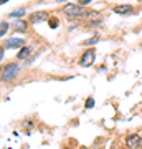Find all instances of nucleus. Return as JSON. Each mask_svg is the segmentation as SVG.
I'll return each instance as SVG.
<instances>
[{"instance_id": "12", "label": "nucleus", "mask_w": 142, "mask_h": 149, "mask_svg": "<svg viewBox=\"0 0 142 149\" xmlns=\"http://www.w3.org/2000/svg\"><path fill=\"white\" fill-rule=\"evenodd\" d=\"M94 106V100L93 98H88V101H86V108H93Z\"/></svg>"}, {"instance_id": "9", "label": "nucleus", "mask_w": 142, "mask_h": 149, "mask_svg": "<svg viewBox=\"0 0 142 149\" xmlns=\"http://www.w3.org/2000/svg\"><path fill=\"white\" fill-rule=\"evenodd\" d=\"M25 27H26L25 22H17V23H15V30H18V32H23Z\"/></svg>"}, {"instance_id": "5", "label": "nucleus", "mask_w": 142, "mask_h": 149, "mask_svg": "<svg viewBox=\"0 0 142 149\" xmlns=\"http://www.w3.org/2000/svg\"><path fill=\"white\" fill-rule=\"evenodd\" d=\"M114 12L119 15H126V13H132V7L131 5H116Z\"/></svg>"}, {"instance_id": "7", "label": "nucleus", "mask_w": 142, "mask_h": 149, "mask_svg": "<svg viewBox=\"0 0 142 149\" xmlns=\"http://www.w3.org/2000/svg\"><path fill=\"white\" fill-rule=\"evenodd\" d=\"M23 43V40H18V38H12L7 42V48H18Z\"/></svg>"}, {"instance_id": "13", "label": "nucleus", "mask_w": 142, "mask_h": 149, "mask_svg": "<svg viewBox=\"0 0 142 149\" xmlns=\"http://www.w3.org/2000/svg\"><path fill=\"white\" fill-rule=\"evenodd\" d=\"M96 40H98V37H93L91 40H88V42H84V43H88V45H93V43H96Z\"/></svg>"}, {"instance_id": "11", "label": "nucleus", "mask_w": 142, "mask_h": 149, "mask_svg": "<svg viewBox=\"0 0 142 149\" xmlns=\"http://www.w3.org/2000/svg\"><path fill=\"white\" fill-rule=\"evenodd\" d=\"M23 13H25V10H17V12H12L10 17H21Z\"/></svg>"}, {"instance_id": "3", "label": "nucleus", "mask_w": 142, "mask_h": 149, "mask_svg": "<svg viewBox=\"0 0 142 149\" xmlns=\"http://www.w3.org/2000/svg\"><path fill=\"white\" fill-rule=\"evenodd\" d=\"M126 144H127L129 149H139L141 148V136H139V134H131V136L126 139Z\"/></svg>"}, {"instance_id": "14", "label": "nucleus", "mask_w": 142, "mask_h": 149, "mask_svg": "<svg viewBox=\"0 0 142 149\" xmlns=\"http://www.w3.org/2000/svg\"><path fill=\"white\" fill-rule=\"evenodd\" d=\"M91 0H79V5L83 7V5H88V3H89Z\"/></svg>"}, {"instance_id": "2", "label": "nucleus", "mask_w": 142, "mask_h": 149, "mask_svg": "<svg viewBox=\"0 0 142 149\" xmlns=\"http://www.w3.org/2000/svg\"><path fill=\"white\" fill-rule=\"evenodd\" d=\"M17 73H18V66H17L15 63L7 65L5 68L2 70V81H8L10 78H13Z\"/></svg>"}, {"instance_id": "6", "label": "nucleus", "mask_w": 142, "mask_h": 149, "mask_svg": "<svg viewBox=\"0 0 142 149\" xmlns=\"http://www.w3.org/2000/svg\"><path fill=\"white\" fill-rule=\"evenodd\" d=\"M42 20H46V13H45V12H38V13L32 15V22H33V23H38V22H42Z\"/></svg>"}, {"instance_id": "1", "label": "nucleus", "mask_w": 142, "mask_h": 149, "mask_svg": "<svg viewBox=\"0 0 142 149\" xmlns=\"http://www.w3.org/2000/svg\"><path fill=\"white\" fill-rule=\"evenodd\" d=\"M63 12L66 15L69 17H81L84 15V8L81 5H74V3H68V5H64Z\"/></svg>"}, {"instance_id": "4", "label": "nucleus", "mask_w": 142, "mask_h": 149, "mask_svg": "<svg viewBox=\"0 0 142 149\" xmlns=\"http://www.w3.org/2000/svg\"><path fill=\"white\" fill-rule=\"evenodd\" d=\"M94 58H96L94 50H88V52L83 55V58H81V65H83V66H91V65L94 63Z\"/></svg>"}, {"instance_id": "15", "label": "nucleus", "mask_w": 142, "mask_h": 149, "mask_svg": "<svg viewBox=\"0 0 142 149\" xmlns=\"http://www.w3.org/2000/svg\"><path fill=\"white\" fill-rule=\"evenodd\" d=\"M50 27H51V28L56 27V20H55V18H51V20H50Z\"/></svg>"}, {"instance_id": "10", "label": "nucleus", "mask_w": 142, "mask_h": 149, "mask_svg": "<svg viewBox=\"0 0 142 149\" xmlns=\"http://www.w3.org/2000/svg\"><path fill=\"white\" fill-rule=\"evenodd\" d=\"M0 27H2V28H0V35H5V32L8 30V25H7L5 22H2V25H0Z\"/></svg>"}, {"instance_id": "8", "label": "nucleus", "mask_w": 142, "mask_h": 149, "mask_svg": "<svg viewBox=\"0 0 142 149\" xmlns=\"http://www.w3.org/2000/svg\"><path fill=\"white\" fill-rule=\"evenodd\" d=\"M28 55H30V48L25 47V48H21V50H20V53H18V58H20V60H25Z\"/></svg>"}]
</instances>
